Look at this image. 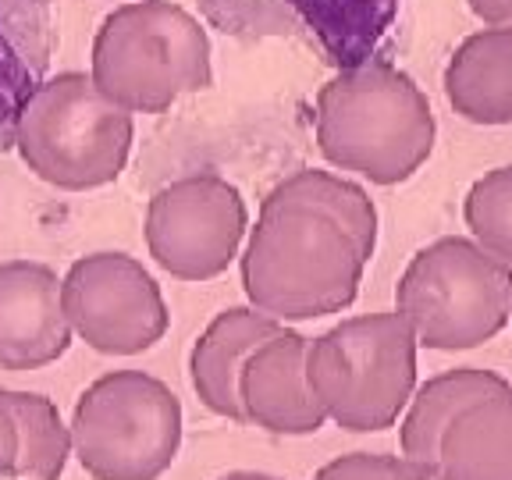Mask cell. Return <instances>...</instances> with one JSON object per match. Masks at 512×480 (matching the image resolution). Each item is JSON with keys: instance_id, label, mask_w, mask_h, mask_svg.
Instances as JSON below:
<instances>
[{"instance_id": "6da1fadb", "label": "cell", "mask_w": 512, "mask_h": 480, "mask_svg": "<svg viewBox=\"0 0 512 480\" xmlns=\"http://www.w3.org/2000/svg\"><path fill=\"white\" fill-rule=\"evenodd\" d=\"M381 217L363 185L303 168L260 203L239 256L249 306L281 320H317L356 303Z\"/></svg>"}, {"instance_id": "7a4b0ae2", "label": "cell", "mask_w": 512, "mask_h": 480, "mask_svg": "<svg viewBox=\"0 0 512 480\" xmlns=\"http://www.w3.org/2000/svg\"><path fill=\"white\" fill-rule=\"evenodd\" d=\"M317 146L338 171L402 185L434 153L438 121L416 79L388 61L345 68L317 93Z\"/></svg>"}, {"instance_id": "3957f363", "label": "cell", "mask_w": 512, "mask_h": 480, "mask_svg": "<svg viewBox=\"0 0 512 480\" xmlns=\"http://www.w3.org/2000/svg\"><path fill=\"white\" fill-rule=\"evenodd\" d=\"M89 79L128 114H164L214 82L203 22L171 0H128L100 22Z\"/></svg>"}, {"instance_id": "277c9868", "label": "cell", "mask_w": 512, "mask_h": 480, "mask_svg": "<svg viewBox=\"0 0 512 480\" xmlns=\"http://www.w3.org/2000/svg\"><path fill=\"white\" fill-rule=\"evenodd\" d=\"M420 342L395 310L360 313L310 338L306 377L331 424L377 434L399 424L413 399Z\"/></svg>"}, {"instance_id": "5b68a950", "label": "cell", "mask_w": 512, "mask_h": 480, "mask_svg": "<svg viewBox=\"0 0 512 480\" xmlns=\"http://www.w3.org/2000/svg\"><path fill=\"white\" fill-rule=\"evenodd\" d=\"M136 114L111 104L89 72H61L36 86L18 111L15 146L25 168L64 192L118 182L132 157Z\"/></svg>"}, {"instance_id": "8992f818", "label": "cell", "mask_w": 512, "mask_h": 480, "mask_svg": "<svg viewBox=\"0 0 512 480\" xmlns=\"http://www.w3.org/2000/svg\"><path fill=\"white\" fill-rule=\"evenodd\" d=\"M395 313L420 349H480L509 328L512 267L470 235H441L406 264L395 285Z\"/></svg>"}, {"instance_id": "52a82bcc", "label": "cell", "mask_w": 512, "mask_h": 480, "mask_svg": "<svg viewBox=\"0 0 512 480\" xmlns=\"http://www.w3.org/2000/svg\"><path fill=\"white\" fill-rule=\"evenodd\" d=\"M72 452L93 480H160L182 448L178 395L146 370L96 377L72 409Z\"/></svg>"}, {"instance_id": "ba28073f", "label": "cell", "mask_w": 512, "mask_h": 480, "mask_svg": "<svg viewBox=\"0 0 512 480\" xmlns=\"http://www.w3.org/2000/svg\"><path fill=\"white\" fill-rule=\"evenodd\" d=\"M143 235L153 264L164 274L196 285L214 281L246 246V196L214 171L182 175L150 196Z\"/></svg>"}, {"instance_id": "9c48e42d", "label": "cell", "mask_w": 512, "mask_h": 480, "mask_svg": "<svg viewBox=\"0 0 512 480\" xmlns=\"http://www.w3.org/2000/svg\"><path fill=\"white\" fill-rule=\"evenodd\" d=\"M72 335L104 356H139L168 335L171 313L157 278L128 253L79 256L61 278Z\"/></svg>"}, {"instance_id": "30bf717a", "label": "cell", "mask_w": 512, "mask_h": 480, "mask_svg": "<svg viewBox=\"0 0 512 480\" xmlns=\"http://www.w3.org/2000/svg\"><path fill=\"white\" fill-rule=\"evenodd\" d=\"M61 278L40 260L0 264V370H43L72 349Z\"/></svg>"}, {"instance_id": "8fae6325", "label": "cell", "mask_w": 512, "mask_h": 480, "mask_svg": "<svg viewBox=\"0 0 512 480\" xmlns=\"http://www.w3.org/2000/svg\"><path fill=\"white\" fill-rule=\"evenodd\" d=\"M306 345V335L281 328L249 356L239 377L246 424L278 438H306L328 424L306 377Z\"/></svg>"}, {"instance_id": "7c38bea8", "label": "cell", "mask_w": 512, "mask_h": 480, "mask_svg": "<svg viewBox=\"0 0 512 480\" xmlns=\"http://www.w3.org/2000/svg\"><path fill=\"white\" fill-rule=\"evenodd\" d=\"M285 328L281 320L267 317L256 306H228L221 310L189 349V384L196 399L221 420L246 424L239 402V377L246 360L271 335Z\"/></svg>"}, {"instance_id": "4fadbf2b", "label": "cell", "mask_w": 512, "mask_h": 480, "mask_svg": "<svg viewBox=\"0 0 512 480\" xmlns=\"http://www.w3.org/2000/svg\"><path fill=\"white\" fill-rule=\"evenodd\" d=\"M441 89L470 125H512V25H484L466 36L448 57Z\"/></svg>"}, {"instance_id": "5bb4252c", "label": "cell", "mask_w": 512, "mask_h": 480, "mask_svg": "<svg viewBox=\"0 0 512 480\" xmlns=\"http://www.w3.org/2000/svg\"><path fill=\"white\" fill-rule=\"evenodd\" d=\"M434 480H512V384L452 420L438 445Z\"/></svg>"}, {"instance_id": "9a60e30c", "label": "cell", "mask_w": 512, "mask_h": 480, "mask_svg": "<svg viewBox=\"0 0 512 480\" xmlns=\"http://www.w3.org/2000/svg\"><path fill=\"white\" fill-rule=\"evenodd\" d=\"M505 384L509 381L498 370L488 367H456V370H445V374L427 377L424 384H416L406 413L399 416V452L409 463L424 466L431 473L434 459H438V445L448 427H452V420L466 406L498 392Z\"/></svg>"}, {"instance_id": "2e32d148", "label": "cell", "mask_w": 512, "mask_h": 480, "mask_svg": "<svg viewBox=\"0 0 512 480\" xmlns=\"http://www.w3.org/2000/svg\"><path fill=\"white\" fill-rule=\"evenodd\" d=\"M18 424V480H61L72 452V427L40 392H0Z\"/></svg>"}, {"instance_id": "e0dca14e", "label": "cell", "mask_w": 512, "mask_h": 480, "mask_svg": "<svg viewBox=\"0 0 512 480\" xmlns=\"http://www.w3.org/2000/svg\"><path fill=\"white\" fill-rule=\"evenodd\" d=\"M463 221L473 242L512 267V164L484 171L470 185L463 200Z\"/></svg>"}, {"instance_id": "ac0fdd59", "label": "cell", "mask_w": 512, "mask_h": 480, "mask_svg": "<svg viewBox=\"0 0 512 480\" xmlns=\"http://www.w3.org/2000/svg\"><path fill=\"white\" fill-rule=\"evenodd\" d=\"M310 480H431L424 466L388 452H349L324 463Z\"/></svg>"}, {"instance_id": "d6986e66", "label": "cell", "mask_w": 512, "mask_h": 480, "mask_svg": "<svg viewBox=\"0 0 512 480\" xmlns=\"http://www.w3.org/2000/svg\"><path fill=\"white\" fill-rule=\"evenodd\" d=\"M15 466H18V424L15 416H11L8 402L0 399V480H18Z\"/></svg>"}, {"instance_id": "ffe728a7", "label": "cell", "mask_w": 512, "mask_h": 480, "mask_svg": "<svg viewBox=\"0 0 512 480\" xmlns=\"http://www.w3.org/2000/svg\"><path fill=\"white\" fill-rule=\"evenodd\" d=\"M480 25H509V0H466Z\"/></svg>"}, {"instance_id": "44dd1931", "label": "cell", "mask_w": 512, "mask_h": 480, "mask_svg": "<svg viewBox=\"0 0 512 480\" xmlns=\"http://www.w3.org/2000/svg\"><path fill=\"white\" fill-rule=\"evenodd\" d=\"M214 480H281L274 473H260V470H232V473H221Z\"/></svg>"}, {"instance_id": "7402d4cb", "label": "cell", "mask_w": 512, "mask_h": 480, "mask_svg": "<svg viewBox=\"0 0 512 480\" xmlns=\"http://www.w3.org/2000/svg\"><path fill=\"white\" fill-rule=\"evenodd\" d=\"M509 25H512V0H509Z\"/></svg>"}, {"instance_id": "603a6c76", "label": "cell", "mask_w": 512, "mask_h": 480, "mask_svg": "<svg viewBox=\"0 0 512 480\" xmlns=\"http://www.w3.org/2000/svg\"><path fill=\"white\" fill-rule=\"evenodd\" d=\"M509 324H512V320H509Z\"/></svg>"}]
</instances>
